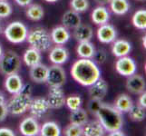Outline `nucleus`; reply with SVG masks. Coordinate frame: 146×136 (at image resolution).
<instances>
[{"label": "nucleus", "mask_w": 146, "mask_h": 136, "mask_svg": "<svg viewBox=\"0 0 146 136\" xmlns=\"http://www.w3.org/2000/svg\"><path fill=\"white\" fill-rule=\"evenodd\" d=\"M70 73L75 82L85 87L90 86L101 77L98 65L92 59L80 58L73 64Z\"/></svg>", "instance_id": "obj_1"}, {"label": "nucleus", "mask_w": 146, "mask_h": 136, "mask_svg": "<svg viewBox=\"0 0 146 136\" xmlns=\"http://www.w3.org/2000/svg\"><path fill=\"white\" fill-rule=\"evenodd\" d=\"M95 116L103 125L105 132L112 133L116 130H121L123 126V121L122 113H120L114 106L108 103H101Z\"/></svg>", "instance_id": "obj_2"}, {"label": "nucleus", "mask_w": 146, "mask_h": 136, "mask_svg": "<svg viewBox=\"0 0 146 136\" xmlns=\"http://www.w3.org/2000/svg\"><path fill=\"white\" fill-rule=\"evenodd\" d=\"M32 87L31 85L26 84L20 92L13 94V96L7 103L8 113L12 115H21L29 110L31 103Z\"/></svg>", "instance_id": "obj_3"}, {"label": "nucleus", "mask_w": 146, "mask_h": 136, "mask_svg": "<svg viewBox=\"0 0 146 136\" xmlns=\"http://www.w3.org/2000/svg\"><path fill=\"white\" fill-rule=\"evenodd\" d=\"M27 40L31 47L36 48L41 53L49 51L53 44L50 34L46 29L41 27L35 28L29 31Z\"/></svg>", "instance_id": "obj_4"}, {"label": "nucleus", "mask_w": 146, "mask_h": 136, "mask_svg": "<svg viewBox=\"0 0 146 136\" xmlns=\"http://www.w3.org/2000/svg\"><path fill=\"white\" fill-rule=\"evenodd\" d=\"M20 68L21 59L16 52L12 50L3 52L0 56V73L7 76L9 74H18Z\"/></svg>", "instance_id": "obj_5"}, {"label": "nucleus", "mask_w": 146, "mask_h": 136, "mask_svg": "<svg viewBox=\"0 0 146 136\" xmlns=\"http://www.w3.org/2000/svg\"><path fill=\"white\" fill-rule=\"evenodd\" d=\"M28 29L22 22L14 21L7 25L4 30L6 38L12 44H21L27 40Z\"/></svg>", "instance_id": "obj_6"}, {"label": "nucleus", "mask_w": 146, "mask_h": 136, "mask_svg": "<svg viewBox=\"0 0 146 136\" xmlns=\"http://www.w3.org/2000/svg\"><path fill=\"white\" fill-rule=\"evenodd\" d=\"M66 82V74L59 64H53L48 67L46 84L50 87H62Z\"/></svg>", "instance_id": "obj_7"}, {"label": "nucleus", "mask_w": 146, "mask_h": 136, "mask_svg": "<svg viewBox=\"0 0 146 136\" xmlns=\"http://www.w3.org/2000/svg\"><path fill=\"white\" fill-rule=\"evenodd\" d=\"M115 70L122 76H130L136 73L137 65L134 60L125 55V56L119 57V59L115 63Z\"/></svg>", "instance_id": "obj_8"}, {"label": "nucleus", "mask_w": 146, "mask_h": 136, "mask_svg": "<svg viewBox=\"0 0 146 136\" xmlns=\"http://www.w3.org/2000/svg\"><path fill=\"white\" fill-rule=\"evenodd\" d=\"M65 95L61 87H50L47 95V101L50 108L60 109L65 104Z\"/></svg>", "instance_id": "obj_9"}, {"label": "nucleus", "mask_w": 146, "mask_h": 136, "mask_svg": "<svg viewBox=\"0 0 146 136\" xmlns=\"http://www.w3.org/2000/svg\"><path fill=\"white\" fill-rule=\"evenodd\" d=\"M96 36L99 42L102 44H111L116 39L117 32L113 26L106 23L98 27Z\"/></svg>", "instance_id": "obj_10"}, {"label": "nucleus", "mask_w": 146, "mask_h": 136, "mask_svg": "<svg viewBox=\"0 0 146 136\" xmlns=\"http://www.w3.org/2000/svg\"><path fill=\"white\" fill-rule=\"evenodd\" d=\"M88 94L91 99L103 101L108 92V84L104 79L99 78L96 82L88 86Z\"/></svg>", "instance_id": "obj_11"}, {"label": "nucleus", "mask_w": 146, "mask_h": 136, "mask_svg": "<svg viewBox=\"0 0 146 136\" xmlns=\"http://www.w3.org/2000/svg\"><path fill=\"white\" fill-rule=\"evenodd\" d=\"M19 131L25 136H36L39 134L40 125L36 118L34 116H28L20 123Z\"/></svg>", "instance_id": "obj_12"}, {"label": "nucleus", "mask_w": 146, "mask_h": 136, "mask_svg": "<svg viewBox=\"0 0 146 136\" xmlns=\"http://www.w3.org/2000/svg\"><path fill=\"white\" fill-rule=\"evenodd\" d=\"M49 109H51L49 106L48 101L46 98L38 97L31 101L29 106V111L31 114L35 118H41L46 114Z\"/></svg>", "instance_id": "obj_13"}, {"label": "nucleus", "mask_w": 146, "mask_h": 136, "mask_svg": "<svg viewBox=\"0 0 146 136\" xmlns=\"http://www.w3.org/2000/svg\"><path fill=\"white\" fill-rule=\"evenodd\" d=\"M126 89L133 94H140L144 92L145 81L144 78L140 74H133L128 76L126 81Z\"/></svg>", "instance_id": "obj_14"}, {"label": "nucleus", "mask_w": 146, "mask_h": 136, "mask_svg": "<svg viewBox=\"0 0 146 136\" xmlns=\"http://www.w3.org/2000/svg\"><path fill=\"white\" fill-rule=\"evenodd\" d=\"M69 58L68 50L62 46V45H55L54 47H51L49 53V59L54 64L62 65L67 62Z\"/></svg>", "instance_id": "obj_15"}, {"label": "nucleus", "mask_w": 146, "mask_h": 136, "mask_svg": "<svg viewBox=\"0 0 146 136\" xmlns=\"http://www.w3.org/2000/svg\"><path fill=\"white\" fill-rule=\"evenodd\" d=\"M48 67L46 64L39 63L34 66L30 67L29 75L33 82L36 84H44L46 82Z\"/></svg>", "instance_id": "obj_16"}, {"label": "nucleus", "mask_w": 146, "mask_h": 136, "mask_svg": "<svg viewBox=\"0 0 146 136\" xmlns=\"http://www.w3.org/2000/svg\"><path fill=\"white\" fill-rule=\"evenodd\" d=\"M50 36H51L52 42L54 44L57 45H63L69 41L71 34H70L67 28H65L63 26H58L52 29Z\"/></svg>", "instance_id": "obj_17"}, {"label": "nucleus", "mask_w": 146, "mask_h": 136, "mask_svg": "<svg viewBox=\"0 0 146 136\" xmlns=\"http://www.w3.org/2000/svg\"><path fill=\"white\" fill-rule=\"evenodd\" d=\"M23 85V80L18 74L7 75L6 81H5V87H6L7 91L9 94H17L21 91Z\"/></svg>", "instance_id": "obj_18"}, {"label": "nucleus", "mask_w": 146, "mask_h": 136, "mask_svg": "<svg viewBox=\"0 0 146 136\" xmlns=\"http://www.w3.org/2000/svg\"><path fill=\"white\" fill-rule=\"evenodd\" d=\"M62 25L67 29H74L79 25H81V17L79 13L75 12L74 10L70 9L65 12L62 17Z\"/></svg>", "instance_id": "obj_19"}, {"label": "nucleus", "mask_w": 146, "mask_h": 136, "mask_svg": "<svg viewBox=\"0 0 146 136\" xmlns=\"http://www.w3.org/2000/svg\"><path fill=\"white\" fill-rule=\"evenodd\" d=\"M132 50L131 44L124 39H115L112 46V53L115 57H122L128 55Z\"/></svg>", "instance_id": "obj_20"}, {"label": "nucleus", "mask_w": 146, "mask_h": 136, "mask_svg": "<svg viewBox=\"0 0 146 136\" xmlns=\"http://www.w3.org/2000/svg\"><path fill=\"white\" fill-rule=\"evenodd\" d=\"M94 36L93 28L88 25H79L74 29V37L77 42H86L91 41Z\"/></svg>", "instance_id": "obj_21"}, {"label": "nucleus", "mask_w": 146, "mask_h": 136, "mask_svg": "<svg viewBox=\"0 0 146 136\" xmlns=\"http://www.w3.org/2000/svg\"><path fill=\"white\" fill-rule=\"evenodd\" d=\"M91 18L94 24L101 26V25L108 23L110 19V14L108 12L107 8L104 6H98L95 7L91 14Z\"/></svg>", "instance_id": "obj_22"}, {"label": "nucleus", "mask_w": 146, "mask_h": 136, "mask_svg": "<svg viewBox=\"0 0 146 136\" xmlns=\"http://www.w3.org/2000/svg\"><path fill=\"white\" fill-rule=\"evenodd\" d=\"M105 130L98 120L92 121L83 125V135L84 136H103Z\"/></svg>", "instance_id": "obj_23"}, {"label": "nucleus", "mask_w": 146, "mask_h": 136, "mask_svg": "<svg viewBox=\"0 0 146 136\" xmlns=\"http://www.w3.org/2000/svg\"><path fill=\"white\" fill-rule=\"evenodd\" d=\"M41 60H42L41 52H39L38 50L33 47L27 49L23 55V61L28 67H32L34 65L41 63Z\"/></svg>", "instance_id": "obj_24"}, {"label": "nucleus", "mask_w": 146, "mask_h": 136, "mask_svg": "<svg viewBox=\"0 0 146 136\" xmlns=\"http://www.w3.org/2000/svg\"><path fill=\"white\" fill-rule=\"evenodd\" d=\"M94 52H95L94 45L90 41L80 42L76 48L77 55L80 58L92 59L94 54Z\"/></svg>", "instance_id": "obj_25"}, {"label": "nucleus", "mask_w": 146, "mask_h": 136, "mask_svg": "<svg viewBox=\"0 0 146 136\" xmlns=\"http://www.w3.org/2000/svg\"><path fill=\"white\" fill-rule=\"evenodd\" d=\"M133 101L131 97L126 94H121L116 97L114 101L113 106L116 108L120 113H127L129 109L132 107Z\"/></svg>", "instance_id": "obj_26"}, {"label": "nucleus", "mask_w": 146, "mask_h": 136, "mask_svg": "<svg viewBox=\"0 0 146 136\" xmlns=\"http://www.w3.org/2000/svg\"><path fill=\"white\" fill-rule=\"evenodd\" d=\"M69 119H70V123L83 126L88 121V113L84 109L80 107L77 110L71 111Z\"/></svg>", "instance_id": "obj_27"}, {"label": "nucleus", "mask_w": 146, "mask_h": 136, "mask_svg": "<svg viewBox=\"0 0 146 136\" xmlns=\"http://www.w3.org/2000/svg\"><path fill=\"white\" fill-rule=\"evenodd\" d=\"M109 4L112 12L117 16L125 15L130 9L128 0H110Z\"/></svg>", "instance_id": "obj_28"}, {"label": "nucleus", "mask_w": 146, "mask_h": 136, "mask_svg": "<svg viewBox=\"0 0 146 136\" xmlns=\"http://www.w3.org/2000/svg\"><path fill=\"white\" fill-rule=\"evenodd\" d=\"M39 133L42 136H59L61 128L55 122H46L40 127Z\"/></svg>", "instance_id": "obj_29"}, {"label": "nucleus", "mask_w": 146, "mask_h": 136, "mask_svg": "<svg viewBox=\"0 0 146 136\" xmlns=\"http://www.w3.org/2000/svg\"><path fill=\"white\" fill-rule=\"evenodd\" d=\"M26 15L32 21H39L44 17V8L38 4H30L27 6Z\"/></svg>", "instance_id": "obj_30"}, {"label": "nucleus", "mask_w": 146, "mask_h": 136, "mask_svg": "<svg viewBox=\"0 0 146 136\" xmlns=\"http://www.w3.org/2000/svg\"><path fill=\"white\" fill-rule=\"evenodd\" d=\"M132 23L140 30H145L146 29V11L145 9H140L136 11L132 17Z\"/></svg>", "instance_id": "obj_31"}, {"label": "nucleus", "mask_w": 146, "mask_h": 136, "mask_svg": "<svg viewBox=\"0 0 146 136\" xmlns=\"http://www.w3.org/2000/svg\"><path fill=\"white\" fill-rule=\"evenodd\" d=\"M145 109L143 108L142 106H140L139 104L134 105L133 104L128 111L129 116L131 120L134 121V122H142L145 118Z\"/></svg>", "instance_id": "obj_32"}, {"label": "nucleus", "mask_w": 146, "mask_h": 136, "mask_svg": "<svg viewBox=\"0 0 146 136\" xmlns=\"http://www.w3.org/2000/svg\"><path fill=\"white\" fill-rule=\"evenodd\" d=\"M89 6L90 5L88 0H71V2H70L71 9L74 10L77 13H83L87 11Z\"/></svg>", "instance_id": "obj_33"}, {"label": "nucleus", "mask_w": 146, "mask_h": 136, "mask_svg": "<svg viewBox=\"0 0 146 136\" xmlns=\"http://www.w3.org/2000/svg\"><path fill=\"white\" fill-rule=\"evenodd\" d=\"M65 104L71 111L77 110L82 105V98L80 95H70L65 98Z\"/></svg>", "instance_id": "obj_34"}, {"label": "nucleus", "mask_w": 146, "mask_h": 136, "mask_svg": "<svg viewBox=\"0 0 146 136\" xmlns=\"http://www.w3.org/2000/svg\"><path fill=\"white\" fill-rule=\"evenodd\" d=\"M64 135L66 136H81L83 135V126L70 123L64 129Z\"/></svg>", "instance_id": "obj_35"}, {"label": "nucleus", "mask_w": 146, "mask_h": 136, "mask_svg": "<svg viewBox=\"0 0 146 136\" xmlns=\"http://www.w3.org/2000/svg\"><path fill=\"white\" fill-rule=\"evenodd\" d=\"M13 13L12 6L7 1L0 0V18H7Z\"/></svg>", "instance_id": "obj_36"}, {"label": "nucleus", "mask_w": 146, "mask_h": 136, "mask_svg": "<svg viewBox=\"0 0 146 136\" xmlns=\"http://www.w3.org/2000/svg\"><path fill=\"white\" fill-rule=\"evenodd\" d=\"M106 58H107V54H106V53H105L104 50L98 49V50H95L92 60L95 64H102L106 61Z\"/></svg>", "instance_id": "obj_37"}, {"label": "nucleus", "mask_w": 146, "mask_h": 136, "mask_svg": "<svg viewBox=\"0 0 146 136\" xmlns=\"http://www.w3.org/2000/svg\"><path fill=\"white\" fill-rule=\"evenodd\" d=\"M101 103H102V101H99V100H94V99H91L89 101L88 103V105H87V108H88V111L92 114L95 115L97 113V111L100 107L101 105Z\"/></svg>", "instance_id": "obj_38"}, {"label": "nucleus", "mask_w": 146, "mask_h": 136, "mask_svg": "<svg viewBox=\"0 0 146 136\" xmlns=\"http://www.w3.org/2000/svg\"><path fill=\"white\" fill-rule=\"evenodd\" d=\"M8 114V111L7 107V103L0 104V122H3L7 118Z\"/></svg>", "instance_id": "obj_39"}, {"label": "nucleus", "mask_w": 146, "mask_h": 136, "mask_svg": "<svg viewBox=\"0 0 146 136\" xmlns=\"http://www.w3.org/2000/svg\"><path fill=\"white\" fill-rule=\"evenodd\" d=\"M15 135H16V133L11 129L6 127L0 128V136H15Z\"/></svg>", "instance_id": "obj_40"}, {"label": "nucleus", "mask_w": 146, "mask_h": 136, "mask_svg": "<svg viewBox=\"0 0 146 136\" xmlns=\"http://www.w3.org/2000/svg\"><path fill=\"white\" fill-rule=\"evenodd\" d=\"M140 97L138 101V104L140 106H142L143 108H146V94L145 92H143L142 94H140Z\"/></svg>", "instance_id": "obj_41"}, {"label": "nucleus", "mask_w": 146, "mask_h": 136, "mask_svg": "<svg viewBox=\"0 0 146 136\" xmlns=\"http://www.w3.org/2000/svg\"><path fill=\"white\" fill-rule=\"evenodd\" d=\"M32 1L33 0H15V2L20 7H27L32 3Z\"/></svg>", "instance_id": "obj_42"}, {"label": "nucleus", "mask_w": 146, "mask_h": 136, "mask_svg": "<svg viewBox=\"0 0 146 136\" xmlns=\"http://www.w3.org/2000/svg\"><path fill=\"white\" fill-rule=\"evenodd\" d=\"M111 136H124L125 133L123 132H122L121 130H116V131H114V132H112L110 133Z\"/></svg>", "instance_id": "obj_43"}, {"label": "nucleus", "mask_w": 146, "mask_h": 136, "mask_svg": "<svg viewBox=\"0 0 146 136\" xmlns=\"http://www.w3.org/2000/svg\"><path fill=\"white\" fill-rule=\"evenodd\" d=\"M94 1L96 2L97 4L101 5V6H104V5L109 4L110 0H94Z\"/></svg>", "instance_id": "obj_44"}, {"label": "nucleus", "mask_w": 146, "mask_h": 136, "mask_svg": "<svg viewBox=\"0 0 146 136\" xmlns=\"http://www.w3.org/2000/svg\"><path fill=\"white\" fill-rule=\"evenodd\" d=\"M4 103H6V99H5L4 94L1 92H0V104Z\"/></svg>", "instance_id": "obj_45"}, {"label": "nucleus", "mask_w": 146, "mask_h": 136, "mask_svg": "<svg viewBox=\"0 0 146 136\" xmlns=\"http://www.w3.org/2000/svg\"><path fill=\"white\" fill-rule=\"evenodd\" d=\"M44 1L47 3H55V2H57L58 0H44Z\"/></svg>", "instance_id": "obj_46"}, {"label": "nucleus", "mask_w": 146, "mask_h": 136, "mask_svg": "<svg viewBox=\"0 0 146 136\" xmlns=\"http://www.w3.org/2000/svg\"><path fill=\"white\" fill-rule=\"evenodd\" d=\"M145 36H143V47L145 48Z\"/></svg>", "instance_id": "obj_47"}, {"label": "nucleus", "mask_w": 146, "mask_h": 136, "mask_svg": "<svg viewBox=\"0 0 146 136\" xmlns=\"http://www.w3.org/2000/svg\"><path fill=\"white\" fill-rule=\"evenodd\" d=\"M3 54V48L1 46V44H0V56H1V54Z\"/></svg>", "instance_id": "obj_48"}, {"label": "nucleus", "mask_w": 146, "mask_h": 136, "mask_svg": "<svg viewBox=\"0 0 146 136\" xmlns=\"http://www.w3.org/2000/svg\"><path fill=\"white\" fill-rule=\"evenodd\" d=\"M138 1H145V0H138Z\"/></svg>", "instance_id": "obj_49"}, {"label": "nucleus", "mask_w": 146, "mask_h": 136, "mask_svg": "<svg viewBox=\"0 0 146 136\" xmlns=\"http://www.w3.org/2000/svg\"><path fill=\"white\" fill-rule=\"evenodd\" d=\"M3 1H8V0H3Z\"/></svg>", "instance_id": "obj_50"}, {"label": "nucleus", "mask_w": 146, "mask_h": 136, "mask_svg": "<svg viewBox=\"0 0 146 136\" xmlns=\"http://www.w3.org/2000/svg\"><path fill=\"white\" fill-rule=\"evenodd\" d=\"M0 32H1V27H0Z\"/></svg>", "instance_id": "obj_51"}]
</instances>
